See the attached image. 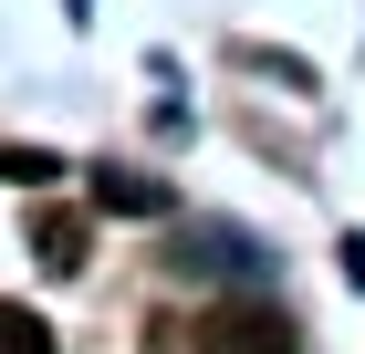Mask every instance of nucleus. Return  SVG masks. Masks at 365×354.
<instances>
[{
	"instance_id": "obj_1",
	"label": "nucleus",
	"mask_w": 365,
	"mask_h": 354,
	"mask_svg": "<svg viewBox=\"0 0 365 354\" xmlns=\"http://www.w3.org/2000/svg\"><path fill=\"white\" fill-rule=\"evenodd\" d=\"M188 344H209V354H292V323L282 313H209V323H188Z\"/></svg>"
},
{
	"instance_id": "obj_2",
	"label": "nucleus",
	"mask_w": 365,
	"mask_h": 354,
	"mask_svg": "<svg viewBox=\"0 0 365 354\" xmlns=\"http://www.w3.org/2000/svg\"><path fill=\"white\" fill-rule=\"evenodd\" d=\"M31 250H42V271H84L94 229H84V219H63V209H42V219H31Z\"/></svg>"
},
{
	"instance_id": "obj_3",
	"label": "nucleus",
	"mask_w": 365,
	"mask_h": 354,
	"mask_svg": "<svg viewBox=\"0 0 365 354\" xmlns=\"http://www.w3.org/2000/svg\"><path fill=\"white\" fill-rule=\"evenodd\" d=\"M94 198H105V209H125V219H157V209H168V188H157V177H125V167H105V177H94Z\"/></svg>"
},
{
	"instance_id": "obj_4",
	"label": "nucleus",
	"mask_w": 365,
	"mask_h": 354,
	"mask_svg": "<svg viewBox=\"0 0 365 354\" xmlns=\"http://www.w3.org/2000/svg\"><path fill=\"white\" fill-rule=\"evenodd\" d=\"M0 354H53V323L21 313V302H0Z\"/></svg>"
},
{
	"instance_id": "obj_5",
	"label": "nucleus",
	"mask_w": 365,
	"mask_h": 354,
	"mask_svg": "<svg viewBox=\"0 0 365 354\" xmlns=\"http://www.w3.org/2000/svg\"><path fill=\"white\" fill-rule=\"evenodd\" d=\"M53 167L63 157H42V146H0V177H11V188H53Z\"/></svg>"
},
{
	"instance_id": "obj_6",
	"label": "nucleus",
	"mask_w": 365,
	"mask_h": 354,
	"mask_svg": "<svg viewBox=\"0 0 365 354\" xmlns=\"http://www.w3.org/2000/svg\"><path fill=\"white\" fill-rule=\"evenodd\" d=\"M178 354H209V344H188V333H178Z\"/></svg>"
}]
</instances>
